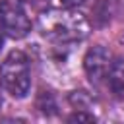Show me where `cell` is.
I'll use <instances>...</instances> for the list:
<instances>
[{
    "label": "cell",
    "instance_id": "cell-1",
    "mask_svg": "<svg viewBox=\"0 0 124 124\" xmlns=\"http://www.w3.org/2000/svg\"><path fill=\"white\" fill-rule=\"evenodd\" d=\"M39 31L54 43H78L87 37L89 21L78 8H52L39 16Z\"/></svg>",
    "mask_w": 124,
    "mask_h": 124
},
{
    "label": "cell",
    "instance_id": "cell-2",
    "mask_svg": "<svg viewBox=\"0 0 124 124\" xmlns=\"http://www.w3.org/2000/svg\"><path fill=\"white\" fill-rule=\"evenodd\" d=\"M0 85L12 97H25L31 87L29 60L21 50H12L0 64Z\"/></svg>",
    "mask_w": 124,
    "mask_h": 124
},
{
    "label": "cell",
    "instance_id": "cell-3",
    "mask_svg": "<svg viewBox=\"0 0 124 124\" xmlns=\"http://www.w3.org/2000/svg\"><path fill=\"white\" fill-rule=\"evenodd\" d=\"M0 27L12 39H21L31 31V16L23 0L0 2Z\"/></svg>",
    "mask_w": 124,
    "mask_h": 124
},
{
    "label": "cell",
    "instance_id": "cell-4",
    "mask_svg": "<svg viewBox=\"0 0 124 124\" xmlns=\"http://www.w3.org/2000/svg\"><path fill=\"white\" fill-rule=\"evenodd\" d=\"M110 62H112V54L108 52V48H105L103 45H95L93 48L87 50V54L83 58V68H85L87 78L93 83L103 81V78H107Z\"/></svg>",
    "mask_w": 124,
    "mask_h": 124
},
{
    "label": "cell",
    "instance_id": "cell-5",
    "mask_svg": "<svg viewBox=\"0 0 124 124\" xmlns=\"http://www.w3.org/2000/svg\"><path fill=\"white\" fill-rule=\"evenodd\" d=\"M107 81L116 97H124V58H114L107 72Z\"/></svg>",
    "mask_w": 124,
    "mask_h": 124
},
{
    "label": "cell",
    "instance_id": "cell-6",
    "mask_svg": "<svg viewBox=\"0 0 124 124\" xmlns=\"http://www.w3.org/2000/svg\"><path fill=\"white\" fill-rule=\"evenodd\" d=\"M68 120L70 122H95V116L93 114H85V112H74Z\"/></svg>",
    "mask_w": 124,
    "mask_h": 124
},
{
    "label": "cell",
    "instance_id": "cell-7",
    "mask_svg": "<svg viewBox=\"0 0 124 124\" xmlns=\"http://www.w3.org/2000/svg\"><path fill=\"white\" fill-rule=\"evenodd\" d=\"M81 4H85V0H62L64 8H79Z\"/></svg>",
    "mask_w": 124,
    "mask_h": 124
},
{
    "label": "cell",
    "instance_id": "cell-8",
    "mask_svg": "<svg viewBox=\"0 0 124 124\" xmlns=\"http://www.w3.org/2000/svg\"><path fill=\"white\" fill-rule=\"evenodd\" d=\"M2 43H4V41H2V35H0V50H2Z\"/></svg>",
    "mask_w": 124,
    "mask_h": 124
},
{
    "label": "cell",
    "instance_id": "cell-9",
    "mask_svg": "<svg viewBox=\"0 0 124 124\" xmlns=\"http://www.w3.org/2000/svg\"><path fill=\"white\" fill-rule=\"evenodd\" d=\"M0 107H2V95H0Z\"/></svg>",
    "mask_w": 124,
    "mask_h": 124
}]
</instances>
